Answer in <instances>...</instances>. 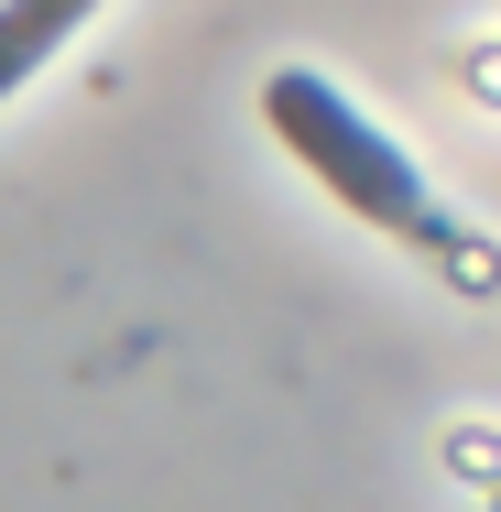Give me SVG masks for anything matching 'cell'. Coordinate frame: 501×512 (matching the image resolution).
Returning <instances> with one entry per match:
<instances>
[{
    "label": "cell",
    "mask_w": 501,
    "mask_h": 512,
    "mask_svg": "<svg viewBox=\"0 0 501 512\" xmlns=\"http://www.w3.org/2000/svg\"><path fill=\"white\" fill-rule=\"evenodd\" d=\"M262 120L284 131V153H295V164H305L338 207H360L371 229H425L414 153H403L393 131H371V120L338 99L316 66H273V77H262Z\"/></svg>",
    "instance_id": "obj_1"
},
{
    "label": "cell",
    "mask_w": 501,
    "mask_h": 512,
    "mask_svg": "<svg viewBox=\"0 0 501 512\" xmlns=\"http://www.w3.org/2000/svg\"><path fill=\"white\" fill-rule=\"evenodd\" d=\"M77 22H88L77 0H11V11H0V99H11V88H22V77H33Z\"/></svg>",
    "instance_id": "obj_2"
}]
</instances>
